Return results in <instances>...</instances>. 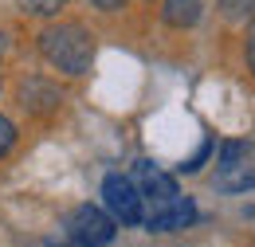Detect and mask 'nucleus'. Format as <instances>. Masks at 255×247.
Returning a JSON list of instances; mask_svg holds the SVG:
<instances>
[{
  "label": "nucleus",
  "mask_w": 255,
  "mask_h": 247,
  "mask_svg": "<svg viewBox=\"0 0 255 247\" xmlns=\"http://www.w3.org/2000/svg\"><path fill=\"white\" fill-rule=\"evenodd\" d=\"M244 59H248V71L255 75V24L248 28V39H244Z\"/></svg>",
  "instance_id": "nucleus-13"
},
{
  "label": "nucleus",
  "mask_w": 255,
  "mask_h": 247,
  "mask_svg": "<svg viewBox=\"0 0 255 247\" xmlns=\"http://www.w3.org/2000/svg\"><path fill=\"white\" fill-rule=\"evenodd\" d=\"M16 145H20V129H16V122H12L8 114H0V161L12 157Z\"/></svg>",
  "instance_id": "nucleus-11"
},
{
  "label": "nucleus",
  "mask_w": 255,
  "mask_h": 247,
  "mask_svg": "<svg viewBox=\"0 0 255 247\" xmlns=\"http://www.w3.org/2000/svg\"><path fill=\"white\" fill-rule=\"evenodd\" d=\"M212 153H216V137H204V145H200V149L181 165V173H189V177H192V173H200V169L208 165V157H212Z\"/></svg>",
  "instance_id": "nucleus-12"
},
{
  "label": "nucleus",
  "mask_w": 255,
  "mask_h": 247,
  "mask_svg": "<svg viewBox=\"0 0 255 247\" xmlns=\"http://www.w3.org/2000/svg\"><path fill=\"white\" fill-rule=\"evenodd\" d=\"M212 188L224 196H240L255 188V145L252 141H224L216 149Z\"/></svg>",
  "instance_id": "nucleus-3"
},
{
  "label": "nucleus",
  "mask_w": 255,
  "mask_h": 247,
  "mask_svg": "<svg viewBox=\"0 0 255 247\" xmlns=\"http://www.w3.org/2000/svg\"><path fill=\"white\" fill-rule=\"evenodd\" d=\"M16 106L28 114V118H55L59 110H63V87L55 83V79H47V75H20L16 79Z\"/></svg>",
  "instance_id": "nucleus-5"
},
{
  "label": "nucleus",
  "mask_w": 255,
  "mask_h": 247,
  "mask_svg": "<svg viewBox=\"0 0 255 247\" xmlns=\"http://www.w3.org/2000/svg\"><path fill=\"white\" fill-rule=\"evenodd\" d=\"M129 177H133L137 196H141V208H145L141 228H145V232H157L161 220H165L177 204H181V200H185V192H181V185H177V177H173L169 169L153 165V161H137Z\"/></svg>",
  "instance_id": "nucleus-2"
},
{
  "label": "nucleus",
  "mask_w": 255,
  "mask_h": 247,
  "mask_svg": "<svg viewBox=\"0 0 255 247\" xmlns=\"http://www.w3.org/2000/svg\"><path fill=\"white\" fill-rule=\"evenodd\" d=\"M102 208L118 220L122 228H141V196H137V185L129 173H106L102 177Z\"/></svg>",
  "instance_id": "nucleus-6"
},
{
  "label": "nucleus",
  "mask_w": 255,
  "mask_h": 247,
  "mask_svg": "<svg viewBox=\"0 0 255 247\" xmlns=\"http://www.w3.org/2000/svg\"><path fill=\"white\" fill-rule=\"evenodd\" d=\"M216 8L228 24H252L255 20V0H216Z\"/></svg>",
  "instance_id": "nucleus-10"
},
{
  "label": "nucleus",
  "mask_w": 255,
  "mask_h": 247,
  "mask_svg": "<svg viewBox=\"0 0 255 247\" xmlns=\"http://www.w3.org/2000/svg\"><path fill=\"white\" fill-rule=\"evenodd\" d=\"M0 87H4V83H0Z\"/></svg>",
  "instance_id": "nucleus-15"
},
{
  "label": "nucleus",
  "mask_w": 255,
  "mask_h": 247,
  "mask_svg": "<svg viewBox=\"0 0 255 247\" xmlns=\"http://www.w3.org/2000/svg\"><path fill=\"white\" fill-rule=\"evenodd\" d=\"M91 8H98V12H106V16H110V12H122V8H126V0H91Z\"/></svg>",
  "instance_id": "nucleus-14"
},
{
  "label": "nucleus",
  "mask_w": 255,
  "mask_h": 247,
  "mask_svg": "<svg viewBox=\"0 0 255 247\" xmlns=\"http://www.w3.org/2000/svg\"><path fill=\"white\" fill-rule=\"evenodd\" d=\"M35 51H39V59L51 71H59L67 79H83L95 67L98 43H95V31L87 24H79V20H51L35 35Z\"/></svg>",
  "instance_id": "nucleus-1"
},
{
  "label": "nucleus",
  "mask_w": 255,
  "mask_h": 247,
  "mask_svg": "<svg viewBox=\"0 0 255 247\" xmlns=\"http://www.w3.org/2000/svg\"><path fill=\"white\" fill-rule=\"evenodd\" d=\"M63 232L71 240L67 247H110L118 236V220L102 204H79V208H71Z\"/></svg>",
  "instance_id": "nucleus-4"
},
{
  "label": "nucleus",
  "mask_w": 255,
  "mask_h": 247,
  "mask_svg": "<svg viewBox=\"0 0 255 247\" xmlns=\"http://www.w3.org/2000/svg\"><path fill=\"white\" fill-rule=\"evenodd\" d=\"M200 0H161V20L169 24V28L185 31V28H196V20H200Z\"/></svg>",
  "instance_id": "nucleus-7"
},
{
  "label": "nucleus",
  "mask_w": 255,
  "mask_h": 247,
  "mask_svg": "<svg viewBox=\"0 0 255 247\" xmlns=\"http://www.w3.org/2000/svg\"><path fill=\"white\" fill-rule=\"evenodd\" d=\"M24 16H39V20H55L71 0H12Z\"/></svg>",
  "instance_id": "nucleus-9"
},
{
  "label": "nucleus",
  "mask_w": 255,
  "mask_h": 247,
  "mask_svg": "<svg viewBox=\"0 0 255 247\" xmlns=\"http://www.w3.org/2000/svg\"><path fill=\"white\" fill-rule=\"evenodd\" d=\"M196 224V204H192V196H185L169 216L161 220V228H157V236H169V232H185V228H192Z\"/></svg>",
  "instance_id": "nucleus-8"
}]
</instances>
